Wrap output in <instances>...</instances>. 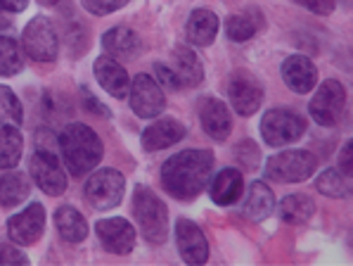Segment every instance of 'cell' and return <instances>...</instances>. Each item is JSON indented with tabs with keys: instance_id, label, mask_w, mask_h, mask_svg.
Segmentation results:
<instances>
[{
	"instance_id": "obj_22",
	"label": "cell",
	"mask_w": 353,
	"mask_h": 266,
	"mask_svg": "<svg viewBox=\"0 0 353 266\" xmlns=\"http://www.w3.org/2000/svg\"><path fill=\"white\" fill-rule=\"evenodd\" d=\"M275 209V195L263 181H254L244 200V216L252 221H263Z\"/></svg>"
},
{
	"instance_id": "obj_31",
	"label": "cell",
	"mask_w": 353,
	"mask_h": 266,
	"mask_svg": "<svg viewBox=\"0 0 353 266\" xmlns=\"http://www.w3.org/2000/svg\"><path fill=\"white\" fill-rule=\"evenodd\" d=\"M225 34L235 43L249 41V38L256 34V21L249 19L247 15H230L225 21Z\"/></svg>"
},
{
	"instance_id": "obj_37",
	"label": "cell",
	"mask_w": 353,
	"mask_h": 266,
	"mask_svg": "<svg viewBox=\"0 0 353 266\" xmlns=\"http://www.w3.org/2000/svg\"><path fill=\"white\" fill-rule=\"evenodd\" d=\"M0 5H3L8 12H21V10H26L29 0H0Z\"/></svg>"
},
{
	"instance_id": "obj_23",
	"label": "cell",
	"mask_w": 353,
	"mask_h": 266,
	"mask_svg": "<svg viewBox=\"0 0 353 266\" xmlns=\"http://www.w3.org/2000/svg\"><path fill=\"white\" fill-rule=\"evenodd\" d=\"M55 228L59 238L67 243H81L88 238V221L74 207H59L55 211Z\"/></svg>"
},
{
	"instance_id": "obj_20",
	"label": "cell",
	"mask_w": 353,
	"mask_h": 266,
	"mask_svg": "<svg viewBox=\"0 0 353 266\" xmlns=\"http://www.w3.org/2000/svg\"><path fill=\"white\" fill-rule=\"evenodd\" d=\"M102 46L110 53V57H126V59L138 57L140 50H143L140 36L133 29H128V26H114V29H110L102 36Z\"/></svg>"
},
{
	"instance_id": "obj_8",
	"label": "cell",
	"mask_w": 353,
	"mask_h": 266,
	"mask_svg": "<svg viewBox=\"0 0 353 266\" xmlns=\"http://www.w3.org/2000/svg\"><path fill=\"white\" fill-rule=\"evenodd\" d=\"M344 107H346L344 86L336 79H330L316 91L308 110H311V117L316 119L320 126H334L341 119V114H344Z\"/></svg>"
},
{
	"instance_id": "obj_39",
	"label": "cell",
	"mask_w": 353,
	"mask_h": 266,
	"mask_svg": "<svg viewBox=\"0 0 353 266\" xmlns=\"http://www.w3.org/2000/svg\"><path fill=\"white\" fill-rule=\"evenodd\" d=\"M38 3H43V5H55L57 0H38Z\"/></svg>"
},
{
	"instance_id": "obj_19",
	"label": "cell",
	"mask_w": 353,
	"mask_h": 266,
	"mask_svg": "<svg viewBox=\"0 0 353 266\" xmlns=\"http://www.w3.org/2000/svg\"><path fill=\"white\" fill-rule=\"evenodd\" d=\"M242 188H244V178L240 169H232V167H228V169L219 171L216 173V178L211 181V200H214L216 205H221V207H230V205H235L237 200L242 198Z\"/></svg>"
},
{
	"instance_id": "obj_14",
	"label": "cell",
	"mask_w": 353,
	"mask_h": 266,
	"mask_svg": "<svg viewBox=\"0 0 353 266\" xmlns=\"http://www.w3.org/2000/svg\"><path fill=\"white\" fill-rule=\"evenodd\" d=\"M97 238L105 245L107 252L112 254H128L135 247V231L121 216H112V219H102L95 226Z\"/></svg>"
},
{
	"instance_id": "obj_2",
	"label": "cell",
	"mask_w": 353,
	"mask_h": 266,
	"mask_svg": "<svg viewBox=\"0 0 353 266\" xmlns=\"http://www.w3.org/2000/svg\"><path fill=\"white\" fill-rule=\"evenodd\" d=\"M59 152L67 171L79 178L93 171L102 160V140L85 124H69L59 135Z\"/></svg>"
},
{
	"instance_id": "obj_4",
	"label": "cell",
	"mask_w": 353,
	"mask_h": 266,
	"mask_svg": "<svg viewBox=\"0 0 353 266\" xmlns=\"http://www.w3.org/2000/svg\"><path fill=\"white\" fill-rule=\"evenodd\" d=\"M318 160L308 150H287L265 162V176L278 183H299L316 173Z\"/></svg>"
},
{
	"instance_id": "obj_9",
	"label": "cell",
	"mask_w": 353,
	"mask_h": 266,
	"mask_svg": "<svg viewBox=\"0 0 353 266\" xmlns=\"http://www.w3.org/2000/svg\"><path fill=\"white\" fill-rule=\"evenodd\" d=\"M130 107L140 119H154L164 112L166 97L161 86L154 81V76L150 74H138L130 84Z\"/></svg>"
},
{
	"instance_id": "obj_30",
	"label": "cell",
	"mask_w": 353,
	"mask_h": 266,
	"mask_svg": "<svg viewBox=\"0 0 353 266\" xmlns=\"http://www.w3.org/2000/svg\"><path fill=\"white\" fill-rule=\"evenodd\" d=\"M316 188L323 195H327V198H346L349 195V186H346L339 169H325L316 178Z\"/></svg>"
},
{
	"instance_id": "obj_26",
	"label": "cell",
	"mask_w": 353,
	"mask_h": 266,
	"mask_svg": "<svg viewBox=\"0 0 353 266\" xmlns=\"http://www.w3.org/2000/svg\"><path fill=\"white\" fill-rule=\"evenodd\" d=\"M313 211H316V205H313V200L306 198V195H287V198L278 205L280 219L292 226L306 224V221L313 216Z\"/></svg>"
},
{
	"instance_id": "obj_34",
	"label": "cell",
	"mask_w": 353,
	"mask_h": 266,
	"mask_svg": "<svg viewBox=\"0 0 353 266\" xmlns=\"http://www.w3.org/2000/svg\"><path fill=\"white\" fill-rule=\"evenodd\" d=\"M296 3L316 15H330L334 10V0H296Z\"/></svg>"
},
{
	"instance_id": "obj_33",
	"label": "cell",
	"mask_w": 353,
	"mask_h": 266,
	"mask_svg": "<svg viewBox=\"0 0 353 266\" xmlns=\"http://www.w3.org/2000/svg\"><path fill=\"white\" fill-rule=\"evenodd\" d=\"M154 72H157V76H159V81L166 86V88H181V86H183V84H181V79H178V74L173 72V69L164 67V64L157 62V64H154Z\"/></svg>"
},
{
	"instance_id": "obj_36",
	"label": "cell",
	"mask_w": 353,
	"mask_h": 266,
	"mask_svg": "<svg viewBox=\"0 0 353 266\" xmlns=\"http://www.w3.org/2000/svg\"><path fill=\"white\" fill-rule=\"evenodd\" d=\"M351 155H353V143H346V145H344V150H341V157H339V171L344 173L346 178H351V176H353Z\"/></svg>"
},
{
	"instance_id": "obj_12",
	"label": "cell",
	"mask_w": 353,
	"mask_h": 266,
	"mask_svg": "<svg viewBox=\"0 0 353 266\" xmlns=\"http://www.w3.org/2000/svg\"><path fill=\"white\" fill-rule=\"evenodd\" d=\"M43 228H46V209L38 202H31L24 211L8 221V233L14 245H34L43 236Z\"/></svg>"
},
{
	"instance_id": "obj_32",
	"label": "cell",
	"mask_w": 353,
	"mask_h": 266,
	"mask_svg": "<svg viewBox=\"0 0 353 266\" xmlns=\"http://www.w3.org/2000/svg\"><path fill=\"white\" fill-rule=\"evenodd\" d=\"M81 3L93 15H110V12H117L119 8H123L128 0H81Z\"/></svg>"
},
{
	"instance_id": "obj_13",
	"label": "cell",
	"mask_w": 353,
	"mask_h": 266,
	"mask_svg": "<svg viewBox=\"0 0 353 266\" xmlns=\"http://www.w3.org/2000/svg\"><path fill=\"white\" fill-rule=\"evenodd\" d=\"M176 240H178V252H181L183 262L197 266L209 259V243H206L202 228L194 224V221H190V219L178 221Z\"/></svg>"
},
{
	"instance_id": "obj_28",
	"label": "cell",
	"mask_w": 353,
	"mask_h": 266,
	"mask_svg": "<svg viewBox=\"0 0 353 266\" xmlns=\"http://www.w3.org/2000/svg\"><path fill=\"white\" fill-rule=\"evenodd\" d=\"M21 119H24V110L19 97L12 88L0 86V126H19Z\"/></svg>"
},
{
	"instance_id": "obj_16",
	"label": "cell",
	"mask_w": 353,
	"mask_h": 266,
	"mask_svg": "<svg viewBox=\"0 0 353 266\" xmlns=\"http://www.w3.org/2000/svg\"><path fill=\"white\" fill-rule=\"evenodd\" d=\"M199 119H202L204 131L214 140H225L232 129V117L228 112V105L216 97H204L199 105Z\"/></svg>"
},
{
	"instance_id": "obj_3",
	"label": "cell",
	"mask_w": 353,
	"mask_h": 266,
	"mask_svg": "<svg viewBox=\"0 0 353 266\" xmlns=\"http://www.w3.org/2000/svg\"><path fill=\"white\" fill-rule=\"evenodd\" d=\"M133 216L138 221L140 231H143L145 240L159 243L166 240L168 236V214H166V207L150 188L145 186H138L133 193Z\"/></svg>"
},
{
	"instance_id": "obj_5",
	"label": "cell",
	"mask_w": 353,
	"mask_h": 266,
	"mask_svg": "<svg viewBox=\"0 0 353 266\" xmlns=\"http://www.w3.org/2000/svg\"><path fill=\"white\" fill-rule=\"evenodd\" d=\"M261 133H263V140L270 148H282V145L296 143L306 133V122L296 112L280 107V110H270L263 114Z\"/></svg>"
},
{
	"instance_id": "obj_17",
	"label": "cell",
	"mask_w": 353,
	"mask_h": 266,
	"mask_svg": "<svg viewBox=\"0 0 353 266\" xmlns=\"http://www.w3.org/2000/svg\"><path fill=\"white\" fill-rule=\"evenodd\" d=\"M95 76L97 84L114 97H126L130 91V76L126 69L114 57H97L95 59Z\"/></svg>"
},
{
	"instance_id": "obj_24",
	"label": "cell",
	"mask_w": 353,
	"mask_h": 266,
	"mask_svg": "<svg viewBox=\"0 0 353 266\" xmlns=\"http://www.w3.org/2000/svg\"><path fill=\"white\" fill-rule=\"evenodd\" d=\"M31 193L29 176L21 171H8L0 178V205L3 207H17Z\"/></svg>"
},
{
	"instance_id": "obj_6",
	"label": "cell",
	"mask_w": 353,
	"mask_h": 266,
	"mask_svg": "<svg viewBox=\"0 0 353 266\" xmlns=\"http://www.w3.org/2000/svg\"><path fill=\"white\" fill-rule=\"evenodd\" d=\"M85 200L93 209H114L123 198L126 178L117 169H100L93 171L85 183Z\"/></svg>"
},
{
	"instance_id": "obj_18",
	"label": "cell",
	"mask_w": 353,
	"mask_h": 266,
	"mask_svg": "<svg viewBox=\"0 0 353 266\" xmlns=\"http://www.w3.org/2000/svg\"><path fill=\"white\" fill-rule=\"evenodd\" d=\"M185 138V126L176 119H159L143 133V148L148 152H157L176 145L178 140Z\"/></svg>"
},
{
	"instance_id": "obj_21",
	"label": "cell",
	"mask_w": 353,
	"mask_h": 266,
	"mask_svg": "<svg viewBox=\"0 0 353 266\" xmlns=\"http://www.w3.org/2000/svg\"><path fill=\"white\" fill-rule=\"evenodd\" d=\"M219 17L211 10H194L188 19V41L192 46H211L219 34Z\"/></svg>"
},
{
	"instance_id": "obj_10",
	"label": "cell",
	"mask_w": 353,
	"mask_h": 266,
	"mask_svg": "<svg viewBox=\"0 0 353 266\" xmlns=\"http://www.w3.org/2000/svg\"><path fill=\"white\" fill-rule=\"evenodd\" d=\"M29 171L36 186L48 195H62L67 188V173L59 167L52 150H36L29 160Z\"/></svg>"
},
{
	"instance_id": "obj_38",
	"label": "cell",
	"mask_w": 353,
	"mask_h": 266,
	"mask_svg": "<svg viewBox=\"0 0 353 266\" xmlns=\"http://www.w3.org/2000/svg\"><path fill=\"white\" fill-rule=\"evenodd\" d=\"M0 10H5L3 5H0ZM8 26H10V21L5 19V15H3V12H0V29H8Z\"/></svg>"
},
{
	"instance_id": "obj_29",
	"label": "cell",
	"mask_w": 353,
	"mask_h": 266,
	"mask_svg": "<svg viewBox=\"0 0 353 266\" xmlns=\"http://www.w3.org/2000/svg\"><path fill=\"white\" fill-rule=\"evenodd\" d=\"M21 67H24V59H21L17 41L10 36H0V74L12 76L21 72Z\"/></svg>"
},
{
	"instance_id": "obj_27",
	"label": "cell",
	"mask_w": 353,
	"mask_h": 266,
	"mask_svg": "<svg viewBox=\"0 0 353 266\" xmlns=\"http://www.w3.org/2000/svg\"><path fill=\"white\" fill-rule=\"evenodd\" d=\"M21 148H24V140L17 126L0 129V169H14L21 160Z\"/></svg>"
},
{
	"instance_id": "obj_35",
	"label": "cell",
	"mask_w": 353,
	"mask_h": 266,
	"mask_svg": "<svg viewBox=\"0 0 353 266\" xmlns=\"http://www.w3.org/2000/svg\"><path fill=\"white\" fill-rule=\"evenodd\" d=\"M29 259L12 245H3L0 247V264H26Z\"/></svg>"
},
{
	"instance_id": "obj_25",
	"label": "cell",
	"mask_w": 353,
	"mask_h": 266,
	"mask_svg": "<svg viewBox=\"0 0 353 266\" xmlns=\"http://www.w3.org/2000/svg\"><path fill=\"white\" fill-rule=\"evenodd\" d=\"M173 64H176L173 72L178 74L183 86H199L204 81L202 62H199V57L190 48H176L173 50Z\"/></svg>"
},
{
	"instance_id": "obj_11",
	"label": "cell",
	"mask_w": 353,
	"mask_h": 266,
	"mask_svg": "<svg viewBox=\"0 0 353 266\" xmlns=\"http://www.w3.org/2000/svg\"><path fill=\"white\" fill-rule=\"evenodd\" d=\"M228 95H230L235 112L242 114V117L256 114L261 102H263V88H261V84L249 72L232 74L230 86H228Z\"/></svg>"
},
{
	"instance_id": "obj_1",
	"label": "cell",
	"mask_w": 353,
	"mask_h": 266,
	"mask_svg": "<svg viewBox=\"0 0 353 266\" xmlns=\"http://www.w3.org/2000/svg\"><path fill=\"white\" fill-rule=\"evenodd\" d=\"M214 169V155L209 150H185L168 157L161 167V183L176 200H192L206 188Z\"/></svg>"
},
{
	"instance_id": "obj_7",
	"label": "cell",
	"mask_w": 353,
	"mask_h": 266,
	"mask_svg": "<svg viewBox=\"0 0 353 266\" xmlns=\"http://www.w3.org/2000/svg\"><path fill=\"white\" fill-rule=\"evenodd\" d=\"M21 46H24L26 55L36 62H52L57 57L59 41L55 34V26L46 17H34L26 24L24 34H21Z\"/></svg>"
},
{
	"instance_id": "obj_15",
	"label": "cell",
	"mask_w": 353,
	"mask_h": 266,
	"mask_svg": "<svg viewBox=\"0 0 353 266\" xmlns=\"http://www.w3.org/2000/svg\"><path fill=\"white\" fill-rule=\"evenodd\" d=\"M282 79L294 93H311L316 88V64L303 55H292L282 64Z\"/></svg>"
}]
</instances>
